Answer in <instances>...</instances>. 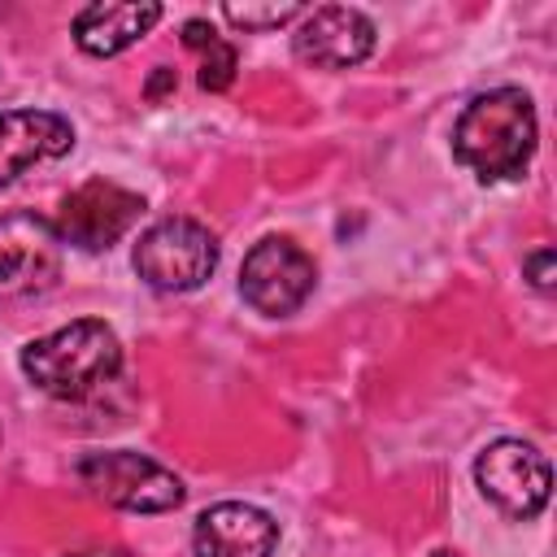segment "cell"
I'll return each instance as SVG.
<instances>
[{
    "label": "cell",
    "mask_w": 557,
    "mask_h": 557,
    "mask_svg": "<svg viewBox=\"0 0 557 557\" xmlns=\"http://www.w3.org/2000/svg\"><path fill=\"white\" fill-rule=\"evenodd\" d=\"M453 152L483 183L522 178V170L535 157L531 96L522 87H492V91L474 96L453 126Z\"/></svg>",
    "instance_id": "cell-1"
},
{
    "label": "cell",
    "mask_w": 557,
    "mask_h": 557,
    "mask_svg": "<svg viewBox=\"0 0 557 557\" xmlns=\"http://www.w3.org/2000/svg\"><path fill=\"white\" fill-rule=\"evenodd\" d=\"M117 370H122V344L113 326H104L100 318H78L22 348V374L57 400H83L104 383H113Z\"/></svg>",
    "instance_id": "cell-2"
},
{
    "label": "cell",
    "mask_w": 557,
    "mask_h": 557,
    "mask_svg": "<svg viewBox=\"0 0 557 557\" xmlns=\"http://www.w3.org/2000/svg\"><path fill=\"white\" fill-rule=\"evenodd\" d=\"M74 474L91 496H100L113 509H131V513H165V509H178L187 496V487L174 470H165L161 461L131 453V448L83 453Z\"/></svg>",
    "instance_id": "cell-3"
},
{
    "label": "cell",
    "mask_w": 557,
    "mask_h": 557,
    "mask_svg": "<svg viewBox=\"0 0 557 557\" xmlns=\"http://www.w3.org/2000/svg\"><path fill=\"white\" fill-rule=\"evenodd\" d=\"M131 265L157 292H196L218 270V235L196 218H161L139 235Z\"/></svg>",
    "instance_id": "cell-4"
},
{
    "label": "cell",
    "mask_w": 557,
    "mask_h": 557,
    "mask_svg": "<svg viewBox=\"0 0 557 557\" xmlns=\"http://www.w3.org/2000/svg\"><path fill=\"white\" fill-rule=\"evenodd\" d=\"M313 283H318L313 257L300 244H292L287 235H265L261 244L248 248V257L239 265V292L265 318L296 313L309 300Z\"/></svg>",
    "instance_id": "cell-5"
},
{
    "label": "cell",
    "mask_w": 557,
    "mask_h": 557,
    "mask_svg": "<svg viewBox=\"0 0 557 557\" xmlns=\"http://www.w3.org/2000/svg\"><path fill=\"white\" fill-rule=\"evenodd\" d=\"M474 483L479 492L505 513V518H535L544 505H548V492H553V470H548V457L527 444V440H496L479 453L474 461Z\"/></svg>",
    "instance_id": "cell-6"
},
{
    "label": "cell",
    "mask_w": 557,
    "mask_h": 557,
    "mask_svg": "<svg viewBox=\"0 0 557 557\" xmlns=\"http://www.w3.org/2000/svg\"><path fill=\"white\" fill-rule=\"evenodd\" d=\"M61 278L57 226L39 213L0 218V300L39 296Z\"/></svg>",
    "instance_id": "cell-7"
},
{
    "label": "cell",
    "mask_w": 557,
    "mask_h": 557,
    "mask_svg": "<svg viewBox=\"0 0 557 557\" xmlns=\"http://www.w3.org/2000/svg\"><path fill=\"white\" fill-rule=\"evenodd\" d=\"M139 213H144V196H135L117 183L91 178L61 200V213L52 226H57L61 244H74L83 252H100V248H113L135 226Z\"/></svg>",
    "instance_id": "cell-8"
},
{
    "label": "cell",
    "mask_w": 557,
    "mask_h": 557,
    "mask_svg": "<svg viewBox=\"0 0 557 557\" xmlns=\"http://www.w3.org/2000/svg\"><path fill=\"white\" fill-rule=\"evenodd\" d=\"M292 52L318 70H348L374 52V22L348 4H322L305 13L292 35Z\"/></svg>",
    "instance_id": "cell-9"
},
{
    "label": "cell",
    "mask_w": 557,
    "mask_h": 557,
    "mask_svg": "<svg viewBox=\"0 0 557 557\" xmlns=\"http://www.w3.org/2000/svg\"><path fill=\"white\" fill-rule=\"evenodd\" d=\"M74 148V126L48 109H0V187L17 183L30 165L57 161Z\"/></svg>",
    "instance_id": "cell-10"
},
{
    "label": "cell",
    "mask_w": 557,
    "mask_h": 557,
    "mask_svg": "<svg viewBox=\"0 0 557 557\" xmlns=\"http://www.w3.org/2000/svg\"><path fill=\"white\" fill-rule=\"evenodd\" d=\"M274 544H278V522L244 500L209 505L191 531L196 557H270Z\"/></svg>",
    "instance_id": "cell-11"
},
{
    "label": "cell",
    "mask_w": 557,
    "mask_h": 557,
    "mask_svg": "<svg viewBox=\"0 0 557 557\" xmlns=\"http://www.w3.org/2000/svg\"><path fill=\"white\" fill-rule=\"evenodd\" d=\"M161 22V4H87L74 13V44L87 57H117Z\"/></svg>",
    "instance_id": "cell-12"
},
{
    "label": "cell",
    "mask_w": 557,
    "mask_h": 557,
    "mask_svg": "<svg viewBox=\"0 0 557 557\" xmlns=\"http://www.w3.org/2000/svg\"><path fill=\"white\" fill-rule=\"evenodd\" d=\"M183 44H187L191 52H200V87H205V91H226V87L235 83L239 57H235V48H231L205 17L183 22Z\"/></svg>",
    "instance_id": "cell-13"
},
{
    "label": "cell",
    "mask_w": 557,
    "mask_h": 557,
    "mask_svg": "<svg viewBox=\"0 0 557 557\" xmlns=\"http://www.w3.org/2000/svg\"><path fill=\"white\" fill-rule=\"evenodd\" d=\"M305 9L300 4H222V17L231 22V26H239V30H278L283 22H292V17H300Z\"/></svg>",
    "instance_id": "cell-14"
},
{
    "label": "cell",
    "mask_w": 557,
    "mask_h": 557,
    "mask_svg": "<svg viewBox=\"0 0 557 557\" xmlns=\"http://www.w3.org/2000/svg\"><path fill=\"white\" fill-rule=\"evenodd\" d=\"M522 265H527L531 283H535L540 292H553V248H540V252H531Z\"/></svg>",
    "instance_id": "cell-15"
},
{
    "label": "cell",
    "mask_w": 557,
    "mask_h": 557,
    "mask_svg": "<svg viewBox=\"0 0 557 557\" xmlns=\"http://www.w3.org/2000/svg\"><path fill=\"white\" fill-rule=\"evenodd\" d=\"M70 557H135V553H126V548H117V544H96V548H78V553H70Z\"/></svg>",
    "instance_id": "cell-16"
},
{
    "label": "cell",
    "mask_w": 557,
    "mask_h": 557,
    "mask_svg": "<svg viewBox=\"0 0 557 557\" xmlns=\"http://www.w3.org/2000/svg\"><path fill=\"white\" fill-rule=\"evenodd\" d=\"M165 87H174V70H165V65H157V74H152V83H148V96L157 100Z\"/></svg>",
    "instance_id": "cell-17"
}]
</instances>
